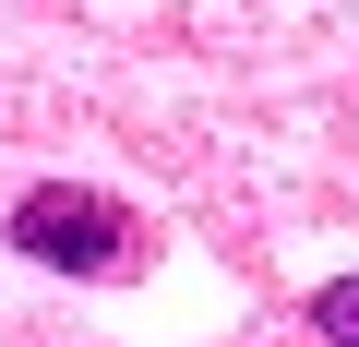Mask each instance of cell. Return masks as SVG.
Wrapping results in <instances>:
<instances>
[{
  "mask_svg": "<svg viewBox=\"0 0 359 347\" xmlns=\"http://www.w3.org/2000/svg\"><path fill=\"white\" fill-rule=\"evenodd\" d=\"M13 252H25V264H60V275H120V264H132V204L48 180V192L13 204Z\"/></svg>",
  "mask_w": 359,
  "mask_h": 347,
  "instance_id": "6da1fadb",
  "label": "cell"
},
{
  "mask_svg": "<svg viewBox=\"0 0 359 347\" xmlns=\"http://www.w3.org/2000/svg\"><path fill=\"white\" fill-rule=\"evenodd\" d=\"M311 323H323L335 347H359V275H335V287H311Z\"/></svg>",
  "mask_w": 359,
  "mask_h": 347,
  "instance_id": "7a4b0ae2",
  "label": "cell"
}]
</instances>
